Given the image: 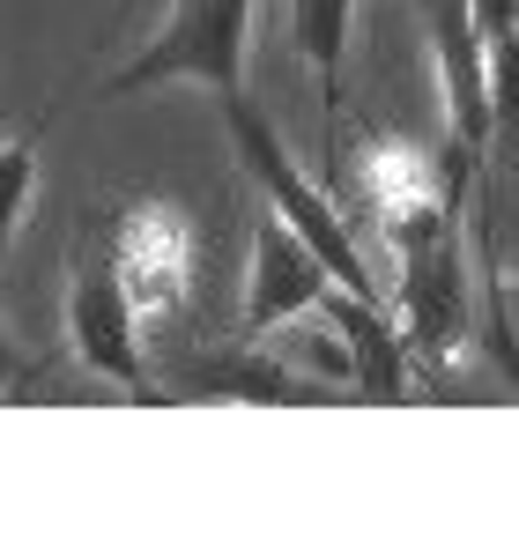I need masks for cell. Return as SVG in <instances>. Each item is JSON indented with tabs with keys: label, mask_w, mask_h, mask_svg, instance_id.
I'll return each instance as SVG.
<instances>
[{
	"label": "cell",
	"mask_w": 519,
	"mask_h": 556,
	"mask_svg": "<svg viewBox=\"0 0 519 556\" xmlns=\"http://www.w3.org/2000/svg\"><path fill=\"white\" fill-rule=\"evenodd\" d=\"M38 149H45V127L0 149V260H8V245H15L23 201H30V186H38Z\"/></svg>",
	"instance_id": "12"
},
{
	"label": "cell",
	"mask_w": 519,
	"mask_h": 556,
	"mask_svg": "<svg viewBox=\"0 0 519 556\" xmlns=\"http://www.w3.org/2000/svg\"><path fill=\"white\" fill-rule=\"evenodd\" d=\"M97 245L119 267L127 298L141 312H178L186 304V282H193V223L164 201H134V208H112L97 223Z\"/></svg>",
	"instance_id": "5"
},
{
	"label": "cell",
	"mask_w": 519,
	"mask_h": 556,
	"mask_svg": "<svg viewBox=\"0 0 519 556\" xmlns=\"http://www.w3.org/2000/svg\"><path fill=\"white\" fill-rule=\"evenodd\" d=\"M468 253H476V290H482V349L490 364L512 379L519 401V334H512V275H505V253H497V223H490V193L468 201Z\"/></svg>",
	"instance_id": "9"
},
{
	"label": "cell",
	"mask_w": 519,
	"mask_h": 556,
	"mask_svg": "<svg viewBox=\"0 0 519 556\" xmlns=\"http://www.w3.org/2000/svg\"><path fill=\"white\" fill-rule=\"evenodd\" d=\"M178 386H193V393H223V401H319V386L298 379V371H282V364L260 356L253 342L186 364V379H178Z\"/></svg>",
	"instance_id": "10"
},
{
	"label": "cell",
	"mask_w": 519,
	"mask_h": 556,
	"mask_svg": "<svg viewBox=\"0 0 519 556\" xmlns=\"http://www.w3.org/2000/svg\"><path fill=\"white\" fill-rule=\"evenodd\" d=\"M327 267H319V253L304 245L290 223H260L253 230V260H245V312H238V342H260L267 327H282V319H298V312H312V304L327 298Z\"/></svg>",
	"instance_id": "6"
},
{
	"label": "cell",
	"mask_w": 519,
	"mask_h": 556,
	"mask_svg": "<svg viewBox=\"0 0 519 556\" xmlns=\"http://www.w3.org/2000/svg\"><path fill=\"white\" fill-rule=\"evenodd\" d=\"M468 15H476L482 45H490V38H505V30H519V0H468Z\"/></svg>",
	"instance_id": "13"
},
{
	"label": "cell",
	"mask_w": 519,
	"mask_h": 556,
	"mask_svg": "<svg viewBox=\"0 0 519 556\" xmlns=\"http://www.w3.org/2000/svg\"><path fill=\"white\" fill-rule=\"evenodd\" d=\"M468 290H476V267H468L460 223H445V230H431L423 245L401 253L393 312H401V342L423 356V371H453L460 334H468Z\"/></svg>",
	"instance_id": "3"
},
{
	"label": "cell",
	"mask_w": 519,
	"mask_h": 556,
	"mask_svg": "<svg viewBox=\"0 0 519 556\" xmlns=\"http://www.w3.org/2000/svg\"><path fill=\"white\" fill-rule=\"evenodd\" d=\"M349 15H356V0H290V30H298V52L312 60V75H319V104H327V127L342 119Z\"/></svg>",
	"instance_id": "11"
},
{
	"label": "cell",
	"mask_w": 519,
	"mask_h": 556,
	"mask_svg": "<svg viewBox=\"0 0 519 556\" xmlns=\"http://www.w3.org/2000/svg\"><path fill=\"white\" fill-rule=\"evenodd\" d=\"M319 312L334 319V334L349 349V379L364 401H401L408 393V342H401V327H393V304H371V298H349L327 282V298Z\"/></svg>",
	"instance_id": "8"
},
{
	"label": "cell",
	"mask_w": 519,
	"mask_h": 556,
	"mask_svg": "<svg viewBox=\"0 0 519 556\" xmlns=\"http://www.w3.org/2000/svg\"><path fill=\"white\" fill-rule=\"evenodd\" d=\"M438 60V97H445V134L460 149H490V45H482L468 0H423Z\"/></svg>",
	"instance_id": "7"
},
{
	"label": "cell",
	"mask_w": 519,
	"mask_h": 556,
	"mask_svg": "<svg viewBox=\"0 0 519 556\" xmlns=\"http://www.w3.org/2000/svg\"><path fill=\"white\" fill-rule=\"evenodd\" d=\"M223 127H230V149H238V164L253 172V186L267 193V208H275V223H290L304 245L319 253V267L334 275V290H349V298H371L387 304V282L364 267V253H356V238H349V215L334 193H319L312 178L290 164V149H282V134L267 127V112H260L253 97H223Z\"/></svg>",
	"instance_id": "1"
},
{
	"label": "cell",
	"mask_w": 519,
	"mask_h": 556,
	"mask_svg": "<svg viewBox=\"0 0 519 556\" xmlns=\"http://www.w3.org/2000/svg\"><path fill=\"white\" fill-rule=\"evenodd\" d=\"M245 38H253V0H172L156 38L119 75H104L97 97H134L156 83H201L216 89V104L245 97Z\"/></svg>",
	"instance_id": "2"
},
{
	"label": "cell",
	"mask_w": 519,
	"mask_h": 556,
	"mask_svg": "<svg viewBox=\"0 0 519 556\" xmlns=\"http://www.w3.org/2000/svg\"><path fill=\"white\" fill-rule=\"evenodd\" d=\"M67 349L97 379H119L134 401H156L149 393V356H141V304L127 298L119 267L104 260L97 238L75 253V275H67Z\"/></svg>",
	"instance_id": "4"
},
{
	"label": "cell",
	"mask_w": 519,
	"mask_h": 556,
	"mask_svg": "<svg viewBox=\"0 0 519 556\" xmlns=\"http://www.w3.org/2000/svg\"><path fill=\"white\" fill-rule=\"evenodd\" d=\"M38 371H45V364H38V356H23V349H15V334L0 327V393H8V386H30Z\"/></svg>",
	"instance_id": "14"
}]
</instances>
